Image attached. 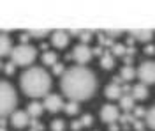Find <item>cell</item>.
Returning a JSON list of instances; mask_svg holds the SVG:
<instances>
[{
	"label": "cell",
	"mask_w": 155,
	"mask_h": 131,
	"mask_svg": "<svg viewBox=\"0 0 155 131\" xmlns=\"http://www.w3.org/2000/svg\"><path fill=\"white\" fill-rule=\"evenodd\" d=\"M37 57V48L32 44H18L11 53V62L16 66H30Z\"/></svg>",
	"instance_id": "4"
},
{
	"label": "cell",
	"mask_w": 155,
	"mask_h": 131,
	"mask_svg": "<svg viewBox=\"0 0 155 131\" xmlns=\"http://www.w3.org/2000/svg\"><path fill=\"white\" fill-rule=\"evenodd\" d=\"M132 126H134L137 131H143V121H139V119H136V122L132 124Z\"/></svg>",
	"instance_id": "34"
},
{
	"label": "cell",
	"mask_w": 155,
	"mask_h": 131,
	"mask_svg": "<svg viewBox=\"0 0 155 131\" xmlns=\"http://www.w3.org/2000/svg\"><path fill=\"white\" fill-rule=\"evenodd\" d=\"M130 36H132V39L148 43V41L153 37V32L152 30H130Z\"/></svg>",
	"instance_id": "16"
},
{
	"label": "cell",
	"mask_w": 155,
	"mask_h": 131,
	"mask_svg": "<svg viewBox=\"0 0 155 131\" xmlns=\"http://www.w3.org/2000/svg\"><path fill=\"white\" fill-rule=\"evenodd\" d=\"M51 129L53 131H64L65 129V122L62 121V119H55V121L51 122Z\"/></svg>",
	"instance_id": "24"
},
{
	"label": "cell",
	"mask_w": 155,
	"mask_h": 131,
	"mask_svg": "<svg viewBox=\"0 0 155 131\" xmlns=\"http://www.w3.org/2000/svg\"><path fill=\"white\" fill-rule=\"evenodd\" d=\"M21 91L25 92L28 98H46L51 89V76L44 67H28L21 73L19 78Z\"/></svg>",
	"instance_id": "2"
},
{
	"label": "cell",
	"mask_w": 155,
	"mask_h": 131,
	"mask_svg": "<svg viewBox=\"0 0 155 131\" xmlns=\"http://www.w3.org/2000/svg\"><path fill=\"white\" fill-rule=\"evenodd\" d=\"M130 92H132V98H134V99H146V98H148V89H146L145 83H141V81L136 83Z\"/></svg>",
	"instance_id": "14"
},
{
	"label": "cell",
	"mask_w": 155,
	"mask_h": 131,
	"mask_svg": "<svg viewBox=\"0 0 155 131\" xmlns=\"http://www.w3.org/2000/svg\"><path fill=\"white\" fill-rule=\"evenodd\" d=\"M146 124H148V128H152V129H155V105L150 108V110L146 112Z\"/></svg>",
	"instance_id": "20"
},
{
	"label": "cell",
	"mask_w": 155,
	"mask_h": 131,
	"mask_svg": "<svg viewBox=\"0 0 155 131\" xmlns=\"http://www.w3.org/2000/svg\"><path fill=\"white\" fill-rule=\"evenodd\" d=\"M51 43L57 48H65L69 44V32L65 30H55L51 34Z\"/></svg>",
	"instance_id": "10"
},
{
	"label": "cell",
	"mask_w": 155,
	"mask_h": 131,
	"mask_svg": "<svg viewBox=\"0 0 155 131\" xmlns=\"http://www.w3.org/2000/svg\"><path fill=\"white\" fill-rule=\"evenodd\" d=\"M101 66H102L104 69H111V67L115 66V55H113L111 51H104V55L101 57Z\"/></svg>",
	"instance_id": "19"
},
{
	"label": "cell",
	"mask_w": 155,
	"mask_h": 131,
	"mask_svg": "<svg viewBox=\"0 0 155 131\" xmlns=\"http://www.w3.org/2000/svg\"><path fill=\"white\" fill-rule=\"evenodd\" d=\"M94 57V51H92V48H88L87 44H78V46H74V51H72V59L79 64V66H83V64H87L90 59Z\"/></svg>",
	"instance_id": "6"
},
{
	"label": "cell",
	"mask_w": 155,
	"mask_h": 131,
	"mask_svg": "<svg viewBox=\"0 0 155 131\" xmlns=\"http://www.w3.org/2000/svg\"><path fill=\"white\" fill-rule=\"evenodd\" d=\"M120 76H122L124 83H129L130 80H134L136 76H137V69H134L132 66H124L122 71H120Z\"/></svg>",
	"instance_id": "15"
},
{
	"label": "cell",
	"mask_w": 155,
	"mask_h": 131,
	"mask_svg": "<svg viewBox=\"0 0 155 131\" xmlns=\"http://www.w3.org/2000/svg\"><path fill=\"white\" fill-rule=\"evenodd\" d=\"M101 119L106 122V124H115L120 119L118 106H115V105H104L102 110H101Z\"/></svg>",
	"instance_id": "7"
},
{
	"label": "cell",
	"mask_w": 155,
	"mask_h": 131,
	"mask_svg": "<svg viewBox=\"0 0 155 131\" xmlns=\"http://www.w3.org/2000/svg\"><path fill=\"white\" fill-rule=\"evenodd\" d=\"M12 50H14V46H12L11 37L7 34H2V36H0V55H4V57H5V55H11Z\"/></svg>",
	"instance_id": "12"
},
{
	"label": "cell",
	"mask_w": 155,
	"mask_h": 131,
	"mask_svg": "<svg viewBox=\"0 0 155 131\" xmlns=\"http://www.w3.org/2000/svg\"><path fill=\"white\" fill-rule=\"evenodd\" d=\"M111 53H113L115 57H125L127 48L124 46V44H113V46H111Z\"/></svg>",
	"instance_id": "21"
},
{
	"label": "cell",
	"mask_w": 155,
	"mask_h": 131,
	"mask_svg": "<svg viewBox=\"0 0 155 131\" xmlns=\"http://www.w3.org/2000/svg\"><path fill=\"white\" fill-rule=\"evenodd\" d=\"M134 117H136V119H139V117H146L145 108H141V106H136V108H134Z\"/></svg>",
	"instance_id": "30"
},
{
	"label": "cell",
	"mask_w": 155,
	"mask_h": 131,
	"mask_svg": "<svg viewBox=\"0 0 155 131\" xmlns=\"http://www.w3.org/2000/svg\"><path fill=\"white\" fill-rule=\"evenodd\" d=\"M30 115L28 112H19L16 110L12 115H11V126L12 128H16V129H21V128H25L27 124H30Z\"/></svg>",
	"instance_id": "9"
},
{
	"label": "cell",
	"mask_w": 155,
	"mask_h": 131,
	"mask_svg": "<svg viewBox=\"0 0 155 131\" xmlns=\"http://www.w3.org/2000/svg\"><path fill=\"white\" fill-rule=\"evenodd\" d=\"M64 110H65V113H69V115H76L78 112H79V106H78L76 101H69V103H65Z\"/></svg>",
	"instance_id": "22"
},
{
	"label": "cell",
	"mask_w": 155,
	"mask_h": 131,
	"mask_svg": "<svg viewBox=\"0 0 155 131\" xmlns=\"http://www.w3.org/2000/svg\"><path fill=\"white\" fill-rule=\"evenodd\" d=\"M120 128L116 126V124H109V131H118Z\"/></svg>",
	"instance_id": "37"
},
{
	"label": "cell",
	"mask_w": 155,
	"mask_h": 131,
	"mask_svg": "<svg viewBox=\"0 0 155 131\" xmlns=\"http://www.w3.org/2000/svg\"><path fill=\"white\" fill-rule=\"evenodd\" d=\"M28 34H30V36H34V37H42V36H46V34H48V30H46V29H37V30H35V29H32V30H28Z\"/></svg>",
	"instance_id": "25"
},
{
	"label": "cell",
	"mask_w": 155,
	"mask_h": 131,
	"mask_svg": "<svg viewBox=\"0 0 155 131\" xmlns=\"http://www.w3.org/2000/svg\"><path fill=\"white\" fill-rule=\"evenodd\" d=\"M83 128V122L81 121H72V124H71V129L72 131H79Z\"/></svg>",
	"instance_id": "32"
},
{
	"label": "cell",
	"mask_w": 155,
	"mask_h": 131,
	"mask_svg": "<svg viewBox=\"0 0 155 131\" xmlns=\"http://www.w3.org/2000/svg\"><path fill=\"white\" fill-rule=\"evenodd\" d=\"M30 126H32V129H30V131H41V129H44V128H42V124H39L35 119H34V121H30Z\"/></svg>",
	"instance_id": "31"
},
{
	"label": "cell",
	"mask_w": 155,
	"mask_h": 131,
	"mask_svg": "<svg viewBox=\"0 0 155 131\" xmlns=\"http://www.w3.org/2000/svg\"><path fill=\"white\" fill-rule=\"evenodd\" d=\"M92 51H94V55H99V57H102V55H104V50H102V46L92 48Z\"/></svg>",
	"instance_id": "33"
},
{
	"label": "cell",
	"mask_w": 155,
	"mask_h": 131,
	"mask_svg": "<svg viewBox=\"0 0 155 131\" xmlns=\"http://www.w3.org/2000/svg\"><path fill=\"white\" fill-rule=\"evenodd\" d=\"M60 87L69 99L78 103V101L90 99L94 96L97 89V78L85 66H74L64 73L60 80Z\"/></svg>",
	"instance_id": "1"
},
{
	"label": "cell",
	"mask_w": 155,
	"mask_h": 131,
	"mask_svg": "<svg viewBox=\"0 0 155 131\" xmlns=\"http://www.w3.org/2000/svg\"><path fill=\"white\" fill-rule=\"evenodd\" d=\"M137 78L145 85L155 83V62L153 60H145L141 62V66L137 67Z\"/></svg>",
	"instance_id": "5"
},
{
	"label": "cell",
	"mask_w": 155,
	"mask_h": 131,
	"mask_svg": "<svg viewBox=\"0 0 155 131\" xmlns=\"http://www.w3.org/2000/svg\"><path fill=\"white\" fill-rule=\"evenodd\" d=\"M64 106H65V105H64V101H62V98H60L58 94H48V96L44 98V108L48 112H51V113L62 110Z\"/></svg>",
	"instance_id": "8"
},
{
	"label": "cell",
	"mask_w": 155,
	"mask_h": 131,
	"mask_svg": "<svg viewBox=\"0 0 155 131\" xmlns=\"http://www.w3.org/2000/svg\"><path fill=\"white\" fill-rule=\"evenodd\" d=\"M16 103H18V96H16L14 87L9 81H2L0 83V113H2V117L12 115L16 112L14 110Z\"/></svg>",
	"instance_id": "3"
},
{
	"label": "cell",
	"mask_w": 155,
	"mask_h": 131,
	"mask_svg": "<svg viewBox=\"0 0 155 131\" xmlns=\"http://www.w3.org/2000/svg\"><path fill=\"white\" fill-rule=\"evenodd\" d=\"M120 108L125 112V113H130V112L136 108L134 105V98H132V94H124L122 98H120Z\"/></svg>",
	"instance_id": "13"
},
{
	"label": "cell",
	"mask_w": 155,
	"mask_h": 131,
	"mask_svg": "<svg viewBox=\"0 0 155 131\" xmlns=\"http://www.w3.org/2000/svg\"><path fill=\"white\" fill-rule=\"evenodd\" d=\"M99 41H101V44H111V39H107L106 36H99Z\"/></svg>",
	"instance_id": "35"
},
{
	"label": "cell",
	"mask_w": 155,
	"mask_h": 131,
	"mask_svg": "<svg viewBox=\"0 0 155 131\" xmlns=\"http://www.w3.org/2000/svg\"><path fill=\"white\" fill-rule=\"evenodd\" d=\"M79 37H81V41H83V44H87L88 41L92 39V32H90V30H83Z\"/></svg>",
	"instance_id": "29"
},
{
	"label": "cell",
	"mask_w": 155,
	"mask_h": 131,
	"mask_svg": "<svg viewBox=\"0 0 155 131\" xmlns=\"http://www.w3.org/2000/svg\"><path fill=\"white\" fill-rule=\"evenodd\" d=\"M79 121L83 122V128H85V126H92V122H94V119H92V115H90V113H87V115H83V117H81V119H79Z\"/></svg>",
	"instance_id": "27"
},
{
	"label": "cell",
	"mask_w": 155,
	"mask_h": 131,
	"mask_svg": "<svg viewBox=\"0 0 155 131\" xmlns=\"http://www.w3.org/2000/svg\"><path fill=\"white\" fill-rule=\"evenodd\" d=\"M4 71H5V74H12V73L16 71V64H14V62H7V64L4 66Z\"/></svg>",
	"instance_id": "26"
},
{
	"label": "cell",
	"mask_w": 155,
	"mask_h": 131,
	"mask_svg": "<svg viewBox=\"0 0 155 131\" xmlns=\"http://www.w3.org/2000/svg\"><path fill=\"white\" fill-rule=\"evenodd\" d=\"M65 71H67V69H64V64H60V62L53 66V73H55V74H62V76H64V73H65Z\"/></svg>",
	"instance_id": "28"
},
{
	"label": "cell",
	"mask_w": 155,
	"mask_h": 131,
	"mask_svg": "<svg viewBox=\"0 0 155 131\" xmlns=\"http://www.w3.org/2000/svg\"><path fill=\"white\" fill-rule=\"evenodd\" d=\"M104 92H106V98L107 99H118L120 101V98L124 96V91H122V85H116V83H109L106 89H104Z\"/></svg>",
	"instance_id": "11"
},
{
	"label": "cell",
	"mask_w": 155,
	"mask_h": 131,
	"mask_svg": "<svg viewBox=\"0 0 155 131\" xmlns=\"http://www.w3.org/2000/svg\"><path fill=\"white\" fill-rule=\"evenodd\" d=\"M120 122H122L124 126H127V124H134L136 122L134 113H122V115H120Z\"/></svg>",
	"instance_id": "23"
},
{
	"label": "cell",
	"mask_w": 155,
	"mask_h": 131,
	"mask_svg": "<svg viewBox=\"0 0 155 131\" xmlns=\"http://www.w3.org/2000/svg\"><path fill=\"white\" fill-rule=\"evenodd\" d=\"M41 60H42L44 66H55V64H58V55L55 53V51L48 50V51H44V53H42Z\"/></svg>",
	"instance_id": "17"
},
{
	"label": "cell",
	"mask_w": 155,
	"mask_h": 131,
	"mask_svg": "<svg viewBox=\"0 0 155 131\" xmlns=\"http://www.w3.org/2000/svg\"><path fill=\"white\" fill-rule=\"evenodd\" d=\"M145 51L148 53V55H153V53H155V46H153V44H148V46L145 48Z\"/></svg>",
	"instance_id": "36"
},
{
	"label": "cell",
	"mask_w": 155,
	"mask_h": 131,
	"mask_svg": "<svg viewBox=\"0 0 155 131\" xmlns=\"http://www.w3.org/2000/svg\"><path fill=\"white\" fill-rule=\"evenodd\" d=\"M42 110H44V105H41L39 101H32L28 106H27V112H28L30 117H39L42 113Z\"/></svg>",
	"instance_id": "18"
}]
</instances>
